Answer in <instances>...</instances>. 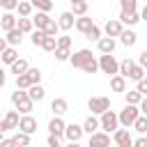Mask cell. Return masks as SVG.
Listing matches in <instances>:
<instances>
[{
	"instance_id": "cell-1",
	"label": "cell",
	"mask_w": 147,
	"mask_h": 147,
	"mask_svg": "<svg viewBox=\"0 0 147 147\" xmlns=\"http://www.w3.org/2000/svg\"><path fill=\"white\" fill-rule=\"evenodd\" d=\"M69 62H71L74 69H83L85 74H96L99 71V60H94V55H92L90 48H80V51L71 53Z\"/></svg>"
},
{
	"instance_id": "cell-2",
	"label": "cell",
	"mask_w": 147,
	"mask_h": 147,
	"mask_svg": "<svg viewBox=\"0 0 147 147\" xmlns=\"http://www.w3.org/2000/svg\"><path fill=\"white\" fill-rule=\"evenodd\" d=\"M11 103L23 115H30L32 113V106H34V101L28 96V90H18V87H16V92H11Z\"/></svg>"
},
{
	"instance_id": "cell-3",
	"label": "cell",
	"mask_w": 147,
	"mask_h": 147,
	"mask_svg": "<svg viewBox=\"0 0 147 147\" xmlns=\"http://www.w3.org/2000/svg\"><path fill=\"white\" fill-rule=\"evenodd\" d=\"M140 115V108L138 106H133V103H126L124 106V110H119L117 113V119H119V124L124 126V129H129V126H133V122H136V117Z\"/></svg>"
},
{
	"instance_id": "cell-4",
	"label": "cell",
	"mask_w": 147,
	"mask_h": 147,
	"mask_svg": "<svg viewBox=\"0 0 147 147\" xmlns=\"http://www.w3.org/2000/svg\"><path fill=\"white\" fill-rule=\"evenodd\" d=\"M99 124H101V131H106V133H113V131H117V129H119L117 113L108 108L106 113H101V117H99Z\"/></svg>"
},
{
	"instance_id": "cell-5",
	"label": "cell",
	"mask_w": 147,
	"mask_h": 147,
	"mask_svg": "<svg viewBox=\"0 0 147 147\" xmlns=\"http://www.w3.org/2000/svg\"><path fill=\"white\" fill-rule=\"evenodd\" d=\"M99 69H101L103 74H108V76H115V74L119 71V62L115 60L113 53H101V57H99Z\"/></svg>"
},
{
	"instance_id": "cell-6",
	"label": "cell",
	"mask_w": 147,
	"mask_h": 147,
	"mask_svg": "<svg viewBox=\"0 0 147 147\" xmlns=\"http://www.w3.org/2000/svg\"><path fill=\"white\" fill-rule=\"evenodd\" d=\"M87 108L92 110V115H101V113H106L110 108V99L108 96H92L87 101Z\"/></svg>"
},
{
	"instance_id": "cell-7",
	"label": "cell",
	"mask_w": 147,
	"mask_h": 147,
	"mask_svg": "<svg viewBox=\"0 0 147 147\" xmlns=\"http://www.w3.org/2000/svg\"><path fill=\"white\" fill-rule=\"evenodd\" d=\"M113 140H115L117 147H133V138H131L129 129H117V131H113Z\"/></svg>"
},
{
	"instance_id": "cell-8",
	"label": "cell",
	"mask_w": 147,
	"mask_h": 147,
	"mask_svg": "<svg viewBox=\"0 0 147 147\" xmlns=\"http://www.w3.org/2000/svg\"><path fill=\"white\" fill-rule=\"evenodd\" d=\"M87 147H110V133H106V131H94V133L90 136Z\"/></svg>"
},
{
	"instance_id": "cell-9",
	"label": "cell",
	"mask_w": 147,
	"mask_h": 147,
	"mask_svg": "<svg viewBox=\"0 0 147 147\" xmlns=\"http://www.w3.org/2000/svg\"><path fill=\"white\" fill-rule=\"evenodd\" d=\"M18 110H7V115L2 117V122H0V129L2 131H11V129H18Z\"/></svg>"
},
{
	"instance_id": "cell-10",
	"label": "cell",
	"mask_w": 147,
	"mask_h": 147,
	"mask_svg": "<svg viewBox=\"0 0 147 147\" xmlns=\"http://www.w3.org/2000/svg\"><path fill=\"white\" fill-rule=\"evenodd\" d=\"M64 138L69 140V142H78L80 138H83V124H67L64 126Z\"/></svg>"
},
{
	"instance_id": "cell-11",
	"label": "cell",
	"mask_w": 147,
	"mask_h": 147,
	"mask_svg": "<svg viewBox=\"0 0 147 147\" xmlns=\"http://www.w3.org/2000/svg\"><path fill=\"white\" fill-rule=\"evenodd\" d=\"M18 131H23V133L32 136V133L37 131V119H34L32 115H23V117L18 119Z\"/></svg>"
},
{
	"instance_id": "cell-12",
	"label": "cell",
	"mask_w": 147,
	"mask_h": 147,
	"mask_svg": "<svg viewBox=\"0 0 147 147\" xmlns=\"http://www.w3.org/2000/svg\"><path fill=\"white\" fill-rule=\"evenodd\" d=\"M122 30H124V25H122V21L119 18H110L108 23H106V28H103V32H106V37H119L122 34Z\"/></svg>"
},
{
	"instance_id": "cell-13",
	"label": "cell",
	"mask_w": 147,
	"mask_h": 147,
	"mask_svg": "<svg viewBox=\"0 0 147 147\" xmlns=\"http://www.w3.org/2000/svg\"><path fill=\"white\" fill-rule=\"evenodd\" d=\"M64 126H67V124H64V119L55 115V117L48 122V133H53V136H60V138H62V136H64Z\"/></svg>"
},
{
	"instance_id": "cell-14",
	"label": "cell",
	"mask_w": 147,
	"mask_h": 147,
	"mask_svg": "<svg viewBox=\"0 0 147 147\" xmlns=\"http://www.w3.org/2000/svg\"><path fill=\"white\" fill-rule=\"evenodd\" d=\"M51 110H53V115L62 117V115H64V113L69 110V103H67V99H62V96L53 99V101H51Z\"/></svg>"
},
{
	"instance_id": "cell-15",
	"label": "cell",
	"mask_w": 147,
	"mask_h": 147,
	"mask_svg": "<svg viewBox=\"0 0 147 147\" xmlns=\"http://www.w3.org/2000/svg\"><path fill=\"white\" fill-rule=\"evenodd\" d=\"M74 23H76V16H74L71 11H62V14H60V21H57V28H60V30H71Z\"/></svg>"
},
{
	"instance_id": "cell-16",
	"label": "cell",
	"mask_w": 147,
	"mask_h": 147,
	"mask_svg": "<svg viewBox=\"0 0 147 147\" xmlns=\"http://www.w3.org/2000/svg\"><path fill=\"white\" fill-rule=\"evenodd\" d=\"M115 46H117V41H115L113 37H101V39L96 41L99 53H113V51H115Z\"/></svg>"
},
{
	"instance_id": "cell-17",
	"label": "cell",
	"mask_w": 147,
	"mask_h": 147,
	"mask_svg": "<svg viewBox=\"0 0 147 147\" xmlns=\"http://www.w3.org/2000/svg\"><path fill=\"white\" fill-rule=\"evenodd\" d=\"M110 90L113 92H126V78L124 76H119V74H115V76H110Z\"/></svg>"
},
{
	"instance_id": "cell-18",
	"label": "cell",
	"mask_w": 147,
	"mask_h": 147,
	"mask_svg": "<svg viewBox=\"0 0 147 147\" xmlns=\"http://www.w3.org/2000/svg\"><path fill=\"white\" fill-rule=\"evenodd\" d=\"M99 129H101V124H99V117H96V115H90V117L83 122V133H90V136H92V133L99 131Z\"/></svg>"
},
{
	"instance_id": "cell-19",
	"label": "cell",
	"mask_w": 147,
	"mask_h": 147,
	"mask_svg": "<svg viewBox=\"0 0 147 147\" xmlns=\"http://www.w3.org/2000/svg\"><path fill=\"white\" fill-rule=\"evenodd\" d=\"M119 21H122V25H136V23L140 21V14H138V9H133V11H122V14H119Z\"/></svg>"
},
{
	"instance_id": "cell-20",
	"label": "cell",
	"mask_w": 147,
	"mask_h": 147,
	"mask_svg": "<svg viewBox=\"0 0 147 147\" xmlns=\"http://www.w3.org/2000/svg\"><path fill=\"white\" fill-rule=\"evenodd\" d=\"M51 21H53V18H51L46 11H37V14L32 16V23L37 25V30H46V25H48Z\"/></svg>"
},
{
	"instance_id": "cell-21",
	"label": "cell",
	"mask_w": 147,
	"mask_h": 147,
	"mask_svg": "<svg viewBox=\"0 0 147 147\" xmlns=\"http://www.w3.org/2000/svg\"><path fill=\"white\" fill-rule=\"evenodd\" d=\"M92 25H94V21H92L87 14H85V16H78V18H76V23H74V28H76L78 32H83V34H85Z\"/></svg>"
},
{
	"instance_id": "cell-22",
	"label": "cell",
	"mask_w": 147,
	"mask_h": 147,
	"mask_svg": "<svg viewBox=\"0 0 147 147\" xmlns=\"http://www.w3.org/2000/svg\"><path fill=\"white\" fill-rule=\"evenodd\" d=\"M0 28L7 32V30H11V28H16V16L11 14V11H5L2 16H0Z\"/></svg>"
},
{
	"instance_id": "cell-23",
	"label": "cell",
	"mask_w": 147,
	"mask_h": 147,
	"mask_svg": "<svg viewBox=\"0 0 147 147\" xmlns=\"http://www.w3.org/2000/svg\"><path fill=\"white\" fill-rule=\"evenodd\" d=\"M16 28H18L23 34H28V32H32V30H34V23H32V18H30V16H21V18H16Z\"/></svg>"
},
{
	"instance_id": "cell-24",
	"label": "cell",
	"mask_w": 147,
	"mask_h": 147,
	"mask_svg": "<svg viewBox=\"0 0 147 147\" xmlns=\"http://www.w3.org/2000/svg\"><path fill=\"white\" fill-rule=\"evenodd\" d=\"M5 39H7L9 46H18V44L23 41V32H21L18 28H11V30H7V37H5Z\"/></svg>"
},
{
	"instance_id": "cell-25",
	"label": "cell",
	"mask_w": 147,
	"mask_h": 147,
	"mask_svg": "<svg viewBox=\"0 0 147 147\" xmlns=\"http://www.w3.org/2000/svg\"><path fill=\"white\" fill-rule=\"evenodd\" d=\"M0 60L5 62V64H11V62H16L18 60V53H16V46H7L2 53H0Z\"/></svg>"
},
{
	"instance_id": "cell-26",
	"label": "cell",
	"mask_w": 147,
	"mask_h": 147,
	"mask_svg": "<svg viewBox=\"0 0 147 147\" xmlns=\"http://www.w3.org/2000/svg\"><path fill=\"white\" fill-rule=\"evenodd\" d=\"M28 96H30L32 101H41V99L46 96V92H44V87H41L39 83H32V85L28 87Z\"/></svg>"
},
{
	"instance_id": "cell-27",
	"label": "cell",
	"mask_w": 147,
	"mask_h": 147,
	"mask_svg": "<svg viewBox=\"0 0 147 147\" xmlns=\"http://www.w3.org/2000/svg\"><path fill=\"white\" fill-rule=\"evenodd\" d=\"M119 41H122L124 46H133V44L138 41V34H136L133 30H122V34H119Z\"/></svg>"
},
{
	"instance_id": "cell-28",
	"label": "cell",
	"mask_w": 147,
	"mask_h": 147,
	"mask_svg": "<svg viewBox=\"0 0 147 147\" xmlns=\"http://www.w3.org/2000/svg\"><path fill=\"white\" fill-rule=\"evenodd\" d=\"M30 5H32V9H37V11H51L53 9V0H30Z\"/></svg>"
},
{
	"instance_id": "cell-29",
	"label": "cell",
	"mask_w": 147,
	"mask_h": 147,
	"mask_svg": "<svg viewBox=\"0 0 147 147\" xmlns=\"http://www.w3.org/2000/svg\"><path fill=\"white\" fill-rule=\"evenodd\" d=\"M71 14H74V16H85V14H87V0L71 2Z\"/></svg>"
},
{
	"instance_id": "cell-30",
	"label": "cell",
	"mask_w": 147,
	"mask_h": 147,
	"mask_svg": "<svg viewBox=\"0 0 147 147\" xmlns=\"http://www.w3.org/2000/svg\"><path fill=\"white\" fill-rule=\"evenodd\" d=\"M39 48H44V51H48V53H53V51L57 48V37H51V34H46Z\"/></svg>"
},
{
	"instance_id": "cell-31",
	"label": "cell",
	"mask_w": 147,
	"mask_h": 147,
	"mask_svg": "<svg viewBox=\"0 0 147 147\" xmlns=\"http://www.w3.org/2000/svg\"><path fill=\"white\" fill-rule=\"evenodd\" d=\"M133 64H136V62H133L131 57H126V60H122V62H119V71H117V74H119V76H124V78H129V74H131V69H133Z\"/></svg>"
},
{
	"instance_id": "cell-32",
	"label": "cell",
	"mask_w": 147,
	"mask_h": 147,
	"mask_svg": "<svg viewBox=\"0 0 147 147\" xmlns=\"http://www.w3.org/2000/svg\"><path fill=\"white\" fill-rule=\"evenodd\" d=\"M9 67H11V74H16V76H21V74H25V71L30 69L25 60H16V62H11Z\"/></svg>"
},
{
	"instance_id": "cell-33",
	"label": "cell",
	"mask_w": 147,
	"mask_h": 147,
	"mask_svg": "<svg viewBox=\"0 0 147 147\" xmlns=\"http://www.w3.org/2000/svg\"><path fill=\"white\" fill-rule=\"evenodd\" d=\"M133 129L138 131V133H147V115H138L136 117V122H133Z\"/></svg>"
},
{
	"instance_id": "cell-34",
	"label": "cell",
	"mask_w": 147,
	"mask_h": 147,
	"mask_svg": "<svg viewBox=\"0 0 147 147\" xmlns=\"http://www.w3.org/2000/svg\"><path fill=\"white\" fill-rule=\"evenodd\" d=\"M124 99H126V103L138 106V103H140V99H142V94H140L138 90H129V92H124Z\"/></svg>"
},
{
	"instance_id": "cell-35",
	"label": "cell",
	"mask_w": 147,
	"mask_h": 147,
	"mask_svg": "<svg viewBox=\"0 0 147 147\" xmlns=\"http://www.w3.org/2000/svg\"><path fill=\"white\" fill-rule=\"evenodd\" d=\"M140 78H145V69L136 62V64H133V69H131V74H129V80H136V83H138Z\"/></svg>"
},
{
	"instance_id": "cell-36",
	"label": "cell",
	"mask_w": 147,
	"mask_h": 147,
	"mask_svg": "<svg viewBox=\"0 0 147 147\" xmlns=\"http://www.w3.org/2000/svg\"><path fill=\"white\" fill-rule=\"evenodd\" d=\"M30 85H32V80H30L28 71H25V74H21V76H16V87H18V90H28Z\"/></svg>"
},
{
	"instance_id": "cell-37",
	"label": "cell",
	"mask_w": 147,
	"mask_h": 147,
	"mask_svg": "<svg viewBox=\"0 0 147 147\" xmlns=\"http://www.w3.org/2000/svg\"><path fill=\"white\" fill-rule=\"evenodd\" d=\"M14 142H16V147H28V145H30V136L23 133V131H18V133L14 136Z\"/></svg>"
},
{
	"instance_id": "cell-38",
	"label": "cell",
	"mask_w": 147,
	"mask_h": 147,
	"mask_svg": "<svg viewBox=\"0 0 147 147\" xmlns=\"http://www.w3.org/2000/svg\"><path fill=\"white\" fill-rule=\"evenodd\" d=\"M85 37H87L90 41H99V39H101V28H99V25H92V28L85 32Z\"/></svg>"
},
{
	"instance_id": "cell-39",
	"label": "cell",
	"mask_w": 147,
	"mask_h": 147,
	"mask_svg": "<svg viewBox=\"0 0 147 147\" xmlns=\"http://www.w3.org/2000/svg\"><path fill=\"white\" fill-rule=\"evenodd\" d=\"M53 53H55V60H57V62H67V60L71 57V53H69V48H60V46H57V48H55Z\"/></svg>"
},
{
	"instance_id": "cell-40",
	"label": "cell",
	"mask_w": 147,
	"mask_h": 147,
	"mask_svg": "<svg viewBox=\"0 0 147 147\" xmlns=\"http://www.w3.org/2000/svg\"><path fill=\"white\" fill-rule=\"evenodd\" d=\"M16 11H18V16H30L32 14V5L30 2H18V7H16Z\"/></svg>"
},
{
	"instance_id": "cell-41",
	"label": "cell",
	"mask_w": 147,
	"mask_h": 147,
	"mask_svg": "<svg viewBox=\"0 0 147 147\" xmlns=\"http://www.w3.org/2000/svg\"><path fill=\"white\" fill-rule=\"evenodd\" d=\"M44 37H46V32H44V30H32V37H30V41H32V46H41V41H44Z\"/></svg>"
},
{
	"instance_id": "cell-42",
	"label": "cell",
	"mask_w": 147,
	"mask_h": 147,
	"mask_svg": "<svg viewBox=\"0 0 147 147\" xmlns=\"http://www.w3.org/2000/svg\"><path fill=\"white\" fill-rule=\"evenodd\" d=\"M119 7H122V11H133V9H138V0H119Z\"/></svg>"
},
{
	"instance_id": "cell-43",
	"label": "cell",
	"mask_w": 147,
	"mask_h": 147,
	"mask_svg": "<svg viewBox=\"0 0 147 147\" xmlns=\"http://www.w3.org/2000/svg\"><path fill=\"white\" fill-rule=\"evenodd\" d=\"M18 2H21V0H2V2H0V7H2L5 11H14V9L18 7Z\"/></svg>"
},
{
	"instance_id": "cell-44",
	"label": "cell",
	"mask_w": 147,
	"mask_h": 147,
	"mask_svg": "<svg viewBox=\"0 0 147 147\" xmlns=\"http://www.w3.org/2000/svg\"><path fill=\"white\" fill-rule=\"evenodd\" d=\"M28 76H30L32 83H39V80H41V71H39L37 67H30V69H28Z\"/></svg>"
},
{
	"instance_id": "cell-45",
	"label": "cell",
	"mask_w": 147,
	"mask_h": 147,
	"mask_svg": "<svg viewBox=\"0 0 147 147\" xmlns=\"http://www.w3.org/2000/svg\"><path fill=\"white\" fill-rule=\"evenodd\" d=\"M57 30H60V28H57V23H55V18H53V21L46 25V30H44V32H46V34H51V37H57Z\"/></svg>"
},
{
	"instance_id": "cell-46",
	"label": "cell",
	"mask_w": 147,
	"mask_h": 147,
	"mask_svg": "<svg viewBox=\"0 0 147 147\" xmlns=\"http://www.w3.org/2000/svg\"><path fill=\"white\" fill-rule=\"evenodd\" d=\"M57 46H60V48H71V37H69V34L57 37Z\"/></svg>"
},
{
	"instance_id": "cell-47",
	"label": "cell",
	"mask_w": 147,
	"mask_h": 147,
	"mask_svg": "<svg viewBox=\"0 0 147 147\" xmlns=\"http://www.w3.org/2000/svg\"><path fill=\"white\" fill-rule=\"evenodd\" d=\"M46 145H48V147H62V142H60V136H53V133H48V140H46Z\"/></svg>"
},
{
	"instance_id": "cell-48",
	"label": "cell",
	"mask_w": 147,
	"mask_h": 147,
	"mask_svg": "<svg viewBox=\"0 0 147 147\" xmlns=\"http://www.w3.org/2000/svg\"><path fill=\"white\" fill-rule=\"evenodd\" d=\"M136 90L145 96V94H147V78H140V80H138V85H136Z\"/></svg>"
},
{
	"instance_id": "cell-49",
	"label": "cell",
	"mask_w": 147,
	"mask_h": 147,
	"mask_svg": "<svg viewBox=\"0 0 147 147\" xmlns=\"http://www.w3.org/2000/svg\"><path fill=\"white\" fill-rule=\"evenodd\" d=\"M138 108H140V115H147V94L140 99V103H138Z\"/></svg>"
},
{
	"instance_id": "cell-50",
	"label": "cell",
	"mask_w": 147,
	"mask_h": 147,
	"mask_svg": "<svg viewBox=\"0 0 147 147\" xmlns=\"http://www.w3.org/2000/svg\"><path fill=\"white\" fill-rule=\"evenodd\" d=\"M0 147H16V142H14V138H2Z\"/></svg>"
},
{
	"instance_id": "cell-51",
	"label": "cell",
	"mask_w": 147,
	"mask_h": 147,
	"mask_svg": "<svg viewBox=\"0 0 147 147\" xmlns=\"http://www.w3.org/2000/svg\"><path fill=\"white\" fill-rule=\"evenodd\" d=\"M133 147H147V136H140L138 140H133Z\"/></svg>"
},
{
	"instance_id": "cell-52",
	"label": "cell",
	"mask_w": 147,
	"mask_h": 147,
	"mask_svg": "<svg viewBox=\"0 0 147 147\" xmlns=\"http://www.w3.org/2000/svg\"><path fill=\"white\" fill-rule=\"evenodd\" d=\"M138 64H140L142 69H147V51H142V53H140V57H138Z\"/></svg>"
},
{
	"instance_id": "cell-53",
	"label": "cell",
	"mask_w": 147,
	"mask_h": 147,
	"mask_svg": "<svg viewBox=\"0 0 147 147\" xmlns=\"http://www.w3.org/2000/svg\"><path fill=\"white\" fill-rule=\"evenodd\" d=\"M5 83H7V74H5V69L0 67V87H5Z\"/></svg>"
},
{
	"instance_id": "cell-54",
	"label": "cell",
	"mask_w": 147,
	"mask_h": 147,
	"mask_svg": "<svg viewBox=\"0 0 147 147\" xmlns=\"http://www.w3.org/2000/svg\"><path fill=\"white\" fill-rule=\"evenodd\" d=\"M7 46H9V44H7V39H5V37H0V53H2Z\"/></svg>"
},
{
	"instance_id": "cell-55",
	"label": "cell",
	"mask_w": 147,
	"mask_h": 147,
	"mask_svg": "<svg viewBox=\"0 0 147 147\" xmlns=\"http://www.w3.org/2000/svg\"><path fill=\"white\" fill-rule=\"evenodd\" d=\"M140 21H147V5H145L142 11H140Z\"/></svg>"
},
{
	"instance_id": "cell-56",
	"label": "cell",
	"mask_w": 147,
	"mask_h": 147,
	"mask_svg": "<svg viewBox=\"0 0 147 147\" xmlns=\"http://www.w3.org/2000/svg\"><path fill=\"white\" fill-rule=\"evenodd\" d=\"M67 147H83V145H78V142H69Z\"/></svg>"
},
{
	"instance_id": "cell-57",
	"label": "cell",
	"mask_w": 147,
	"mask_h": 147,
	"mask_svg": "<svg viewBox=\"0 0 147 147\" xmlns=\"http://www.w3.org/2000/svg\"><path fill=\"white\" fill-rule=\"evenodd\" d=\"M69 2H80V0H69Z\"/></svg>"
},
{
	"instance_id": "cell-58",
	"label": "cell",
	"mask_w": 147,
	"mask_h": 147,
	"mask_svg": "<svg viewBox=\"0 0 147 147\" xmlns=\"http://www.w3.org/2000/svg\"><path fill=\"white\" fill-rule=\"evenodd\" d=\"M0 140H2V131H0Z\"/></svg>"
},
{
	"instance_id": "cell-59",
	"label": "cell",
	"mask_w": 147,
	"mask_h": 147,
	"mask_svg": "<svg viewBox=\"0 0 147 147\" xmlns=\"http://www.w3.org/2000/svg\"><path fill=\"white\" fill-rule=\"evenodd\" d=\"M0 2H2V0H0Z\"/></svg>"
},
{
	"instance_id": "cell-60",
	"label": "cell",
	"mask_w": 147,
	"mask_h": 147,
	"mask_svg": "<svg viewBox=\"0 0 147 147\" xmlns=\"http://www.w3.org/2000/svg\"><path fill=\"white\" fill-rule=\"evenodd\" d=\"M0 131H2V129H0Z\"/></svg>"
}]
</instances>
